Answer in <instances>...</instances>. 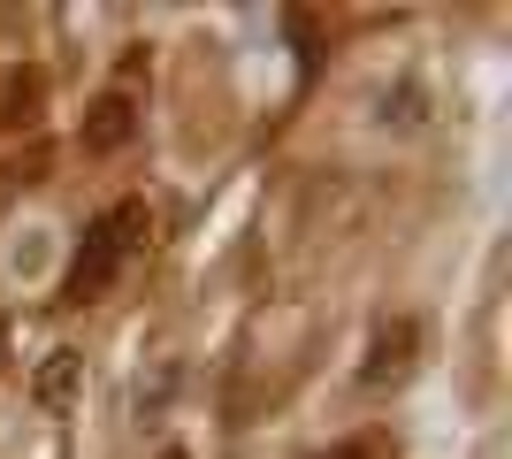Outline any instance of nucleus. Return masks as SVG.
Wrapping results in <instances>:
<instances>
[{"mask_svg": "<svg viewBox=\"0 0 512 459\" xmlns=\"http://www.w3.org/2000/svg\"><path fill=\"white\" fill-rule=\"evenodd\" d=\"M337 459H375V444H352V452H337Z\"/></svg>", "mask_w": 512, "mask_h": 459, "instance_id": "423d86ee", "label": "nucleus"}, {"mask_svg": "<svg viewBox=\"0 0 512 459\" xmlns=\"http://www.w3.org/2000/svg\"><path fill=\"white\" fill-rule=\"evenodd\" d=\"M413 345H421V329H413V322H390L383 337H375V352H367L360 383H367V391H383V383H398V375L413 368Z\"/></svg>", "mask_w": 512, "mask_h": 459, "instance_id": "7ed1b4c3", "label": "nucleus"}, {"mask_svg": "<svg viewBox=\"0 0 512 459\" xmlns=\"http://www.w3.org/2000/svg\"><path fill=\"white\" fill-rule=\"evenodd\" d=\"M31 108H39V77H16L8 85V123H31Z\"/></svg>", "mask_w": 512, "mask_h": 459, "instance_id": "39448f33", "label": "nucleus"}, {"mask_svg": "<svg viewBox=\"0 0 512 459\" xmlns=\"http://www.w3.org/2000/svg\"><path fill=\"white\" fill-rule=\"evenodd\" d=\"M130 138H138V100H130V85H115L85 108V153H123Z\"/></svg>", "mask_w": 512, "mask_h": 459, "instance_id": "f03ea898", "label": "nucleus"}, {"mask_svg": "<svg viewBox=\"0 0 512 459\" xmlns=\"http://www.w3.org/2000/svg\"><path fill=\"white\" fill-rule=\"evenodd\" d=\"M138 245H146V207H138V199L107 207V215L85 230V245H77V261H69V276H62V306H92L115 276H123V261Z\"/></svg>", "mask_w": 512, "mask_h": 459, "instance_id": "f257e3e1", "label": "nucleus"}, {"mask_svg": "<svg viewBox=\"0 0 512 459\" xmlns=\"http://www.w3.org/2000/svg\"><path fill=\"white\" fill-rule=\"evenodd\" d=\"M77 368H85L77 352H54V360L39 368V406H62V398L77 391Z\"/></svg>", "mask_w": 512, "mask_h": 459, "instance_id": "20e7f679", "label": "nucleus"}]
</instances>
